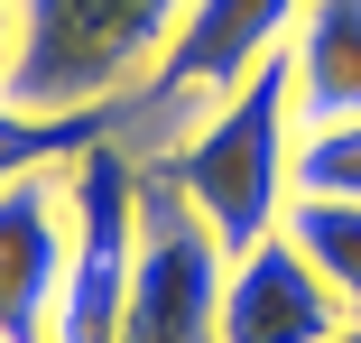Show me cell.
<instances>
[{
	"label": "cell",
	"instance_id": "4",
	"mask_svg": "<svg viewBox=\"0 0 361 343\" xmlns=\"http://www.w3.org/2000/svg\"><path fill=\"white\" fill-rule=\"evenodd\" d=\"M223 241L195 223V204L167 186L149 158V195H139V269H130V306L111 343H223Z\"/></svg>",
	"mask_w": 361,
	"mask_h": 343
},
{
	"label": "cell",
	"instance_id": "6",
	"mask_svg": "<svg viewBox=\"0 0 361 343\" xmlns=\"http://www.w3.org/2000/svg\"><path fill=\"white\" fill-rule=\"evenodd\" d=\"M343 334H352L343 297L287 232L223 260V343H343Z\"/></svg>",
	"mask_w": 361,
	"mask_h": 343
},
{
	"label": "cell",
	"instance_id": "9",
	"mask_svg": "<svg viewBox=\"0 0 361 343\" xmlns=\"http://www.w3.org/2000/svg\"><path fill=\"white\" fill-rule=\"evenodd\" d=\"M278 232L315 260V279H324V288L343 297V315L361 325V204H343V195H287V223H278Z\"/></svg>",
	"mask_w": 361,
	"mask_h": 343
},
{
	"label": "cell",
	"instance_id": "10",
	"mask_svg": "<svg viewBox=\"0 0 361 343\" xmlns=\"http://www.w3.org/2000/svg\"><path fill=\"white\" fill-rule=\"evenodd\" d=\"M93 140H111V112H19V102H0V186L75 167Z\"/></svg>",
	"mask_w": 361,
	"mask_h": 343
},
{
	"label": "cell",
	"instance_id": "12",
	"mask_svg": "<svg viewBox=\"0 0 361 343\" xmlns=\"http://www.w3.org/2000/svg\"><path fill=\"white\" fill-rule=\"evenodd\" d=\"M10 28H19V10L0 0V75H10Z\"/></svg>",
	"mask_w": 361,
	"mask_h": 343
},
{
	"label": "cell",
	"instance_id": "7",
	"mask_svg": "<svg viewBox=\"0 0 361 343\" xmlns=\"http://www.w3.org/2000/svg\"><path fill=\"white\" fill-rule=\"evenodd\" d=\"M65 288V167L0 186V343H56Z\"/></svg>",
	"mask_w": 361,
	"mask_h": 343
},
{
	"label": "cell",
	"instance_id": "13",
	"mask_svg": "<svg viewBox=\"0 0 361 343\" xmlns=\"http://www.w3.org/2000/svg\"><path fill=\"white\" fill-rule=\"evenodd\" d=\"M343 343H361V325H352V334H343Z\"/></svg>",
	"mask_w": 361,
	"mask_h": 343
},
{
	"label": "cell",
	"instance_id": "2",
	"mask_svg": "<svg viewBox=\"0 0 361 343\" xmlns=\"http://www.w3.org/2000/svg\"><path fill=\"white\" fill-rule=\"evenodd\" d=\"M10 75L0 102L19 112H121L158 75L185 0H10Z\"/></svg>",
	"mask_w": 361,
	"mask_h": 343
},
{
	"label": "cell",
	"instance_id": "11",
	"mask_svg": "<svg viewBox=\"0 0 361 343\" xmlns=\"http://www.w3.org/2000/svg\"><path fill=\"white\" fill-rule=\"evenodd\" d=\"M297 195H343V204H361V112L297 130Z\"/></svg>",
	"mask_w": 361,
	"mask_h": 343
},
{
	"label": "cell",
	"instance_id": "1",
	"mask_svg": "<svg viewBox=\"0 0 361 343\" xmlns=\"http://www.w3.org/2000/svg\"><path fill=\"white\" fill-rule=\"evenodd\" d=\"M158 167L223 251L269 241L287 223V195H297V93H287V65L269 56L250 84L204 102Z\"/></svg>",
	"mask_w": 361,
	"mask_h": 343
},
{
	"label": "cell",
	"instance_id": "3",
	"mask_svg": "<svg viewBox=\"0 0 361 343\" xmlns=\"http://www.w3.org/2000/svg\"><path fill=\"white\" fill-rule=\"evenodd\" d=\"M139 195L149 158L121 140H93L65 167V288H56V343H111L139 269Z\"/></svg>",
	"mask_w": 361,
	"mask_h": 343
},
{
	"label": "cell",
	"instance_id": "8",
	"mask_svg": "<svg viewBox=\"0 0 361 343\" xmlns=\"http://www.w3.org/2000/svg\"><path fill=\"white\" fill-rule=\"evenodd\" d=\"M278 65H287V93H297V130L352 121L361 112V0H297Z\"/></svg>",
	"mask_w": 361,
	"mask_h": 343
},
{
	"label": "cell",
	"instance_id": "5",
	"mask_svg": "<svg viewBox=\"0 0 361 343\" xmlns=\"http://www.w3.org/2000/svg\"><path fill=\"white\" fill-rule=\"evenodd\" d=\"M287 28H297V0H185V19L149 75V102H176V112L223 102L287 47Z\"/></svg>",
	"mask_w": 361,
	"mask_h": 343
}]
</instances>
